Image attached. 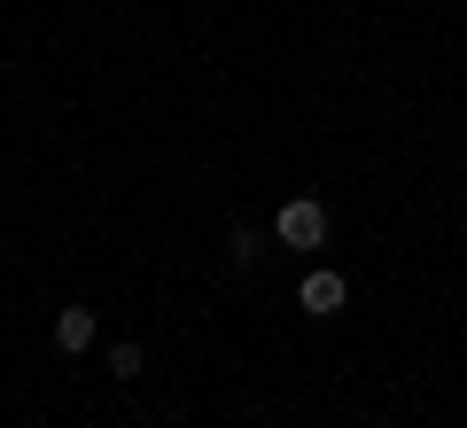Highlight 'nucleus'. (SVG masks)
Returning a JSON list of instances; mask_svg holds the SVG:
<instances>
[{"label":"nucleus","instance_id":"obj_1","mask_svg":"<svg viewBox=\"0 0 467 428\" xmlns=\"http://www.w3.org/2000/svg\"><path fill=\"white\" fill-rule=\"evenodd\" d=\"M273 234H281L288 249H319V242H327V211H319L312 195H296V203L273 211Z\"/></svg>","mask_w":467,"mask_h":428},{"label":"nucleus","instance_id":"obj_2","mask_svg":"<svg viewBox=\"0 0 467 428\" xmlns=\"http://www.w3.org/2000/svg\"><path fill=\"white\" fill-rule=\"evenodd\" d=\"M343 297H350L343 273H304V288H296V304H304L312 319H335V312H343Z\"/></svg>","mask_w":467,"mask_h":428},{"label":"nucleus","instance_id":"obj_3","mask_svg":"<svg viewBox=\"0 0 467 428\" xmlns=\"http://www.w3.org/2000/svg\"><path fill=\"white\" fill-rule=\"evenodd\" d=\"M86 343H94V312H86V304H63V312H55V350L78 359Z\"/></svg>","mask_w":467,"mask_h":428},{"label":"nucleus","instance_id":"obj_4","mask_svg":"<svg viewBox=\"0 0 467 428\" xmlns=\"http://www.w3.org/2000/svg\"><path fill=\"white\" fill-rule=\"evenodd\" d=\"M109 374L133 381V374H140V343H117V350H109Z\"/></svg>","mask_w":467,"mask_h":428}]
</instances>
